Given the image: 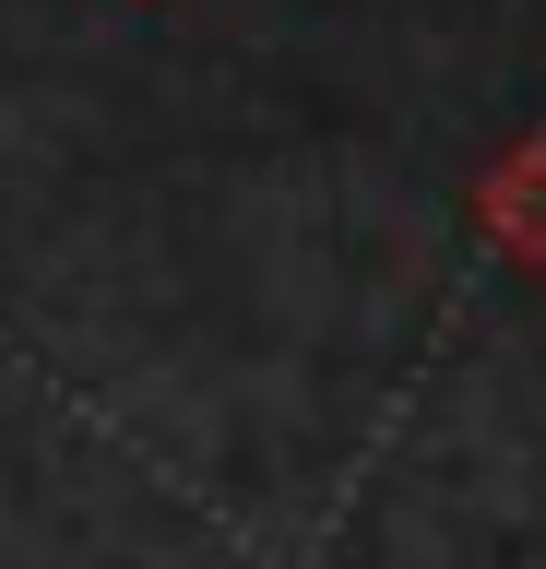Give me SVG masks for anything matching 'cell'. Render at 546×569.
<instances>
[{
	"label": "cell",
	"mask_w": 546,
	"mask_h": 569,
	"mask_svg": "<svg viewBox=\"0 0 546 569\" xmlns=\"http://www.w3.org/2000/svg\"><path fill=\"white\" fill-rule=\"evenodd\" d=\"M475 226H487V249H499L510 273H546V131L499 142L475 167Z\"/></svg>",
	"instance_id": "1"
}]
</instances>
